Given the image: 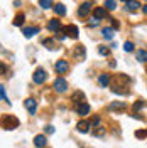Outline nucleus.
<instances>
[{"instance_id": "1", "label": "nucleus", "mask_w": 147, "mask_h": 148, "mask_svg": "<svg viewBox=\"0 0 147 148\" xmlns=\"http://www.w3.org/2000/svg\"><path fill=\"white\" fill-rule=\"evenodd\" d=\"M19 125H20V121L14 114H3L0 118V128H3V130H15Z\"/></svg>"}, {"instance_id": "2", "label": "nucleus", "mask_w": 147, "mask_h": 148, "mask_svg": "<svg viewBox=\"0 0 147 148\" xmlns=\"http://www.w3.org/2000/svg\"><path fill=\"white\" fill-rule=\"evenodd\" d=\"M53 88H54L56 92H64L66 89H68V81H66V79H63V77H58V79H54Z\"/></svg>"}, {"instance_id": "3", "label": "nucleus", "mask_w": 147, "mask_h": 148, "mask_svg": "<svg viewBox=\"0 0 147 148\" xmlns=\"http://www.w3.org/2000/svg\"><path fill=\"white\" fill-rule=\"evenodd\" d=\"M54 69L58 71V74H66L69 71V64H68V61H64V59H59V61L56 62Z\"/></svg>"}, {"instance_id": "4", "label": "nucleus", "mask_w": 147, "mask_h": 148, "mask_svg": "<svg viewBox=\"0 0 147 148\" xmlns=\"http://www.w3.org/2000/svg\"><path fill=\"white\" fill-rule=\"evenodd\" d=\"M46 71H44V69H41V67H39V69H36V73H34V76H32V79H34V83L36 84H42L44 83V81H46Z\"/></svg>"}, {"instance_id": "5", "label": "nucleus", "mask_w": 147, "mask_h": 148, "mask_svg": "<svg viewBox=\"0 0 147 148\" xmlns=\"http://www.w3.org/2000/svg\"><path fill=\"white\" fill-rule=\"evenodd\" d=\"M24 106H26V110H27L31 114H36V111H37V101H36V99H32V98L26 99Z\"/></svg>"}, {"instance_id": "6", "label": "nucleus", "mask_w": 147, "mask_h": 148, "mask_svg": "<svg viewBox=\"0 0 147 148\" xmlns=\"http://www.w3.org/2000/svg\"><path fill=\"white\" fill-rule=\"evenodd\" d=\"M90 10H92V2H85L81 7L78 9V15L80 17H86L90 14Z\"/></svg>"}, {"instance_id": "7", "label": "nucleus", "mask_w": 147, "mask_h": 148, "mask_svg": "<svg viewBox=\"0 0 147 148\" xmlns=\"http://www.w3.org/2000/svg\"><path fill=\"white\" fill-rule=\"evenodd\" d=\"M83 99H85V92L83 91H74L73 92V96H71V101H73V104H81Z\"/></svg>"}, {"instance_id": "8", "label": "nucleus", "mask_w": 147, "mask_h": 148, "mask_svg": "<svg viewBox=\"0 0 147 148\" xmlns=\"http://www.w3.org/2000/svg\"><path fill=\"white\" fill-rule=\"evenodd\" d=\"M47 29H49L51 32H59V30H61V22H59L58 18H53V20H49Z\"/></svg>"}, {"instance_id": "9", "label": "nucleus", "mask_w": 147, "mask_h": 148, "mask_svg": "<svg viewBox=\"0 0 147 148\" xmlns=\"http://www.w3.org/2000/svg\"><path fill=\"white\" fill-rule=\"evenodd\" d=\"M76 111H78V114H81V116H86V114L90 113V104L83 101L81 104H78V106H76Z\"/></svg>"}, {"instance_id": "10", "label": "nucleus", "mask_w": 147, "mask_h": 148, "mask_svg": "<svg viewBox=\"0 0 147 148\" xmlns=\"http://www.w3.org/2000/svg\"><path fill=\"white\" fill-rule=\"evenodd\" d=\"M64 32L71 37V39H78V34H80V32H78V27L73 25V24H71V25H68V27L64 29Z\"/></svg>"}, {"instance_id": "11", "label": "nucleus", "mask_w": 147, "mask_h": 148, "mask_svg": "<svg viewBox=\"0 0 147 148\" xmlns=\"http://www.w3.org/2000/svg\"><path fill=\"white\" fill-rule=\"evenodd\" d=\"M90 126H92V123H90V121L83 120V121H80V123H78V126H76V128H78V131H80V133H88Z\"/></svg>"}, {"instance_id": "12", "label": "nucleus", "mask_w": 147, "mask_h": 148, "mask_svg": "<svg viewBox=\"0 0 147 148\" xmlns=\"http://www.w3.org/2000/svg\"><path fill=\"white\" fill-rule=\"evenodd\" d=\"M139 7H140V2H139V0H129V2L125 3V9L129 10V12H135Z\"/></svg>"}, {"instance_id": "13", "label": "nucleus", "mask_w": 147, "mask_h": 148, "mask_svg": "<svg viewBox=\"0 0 147 148\" xmlns=\"http://www.w3.org/2000/svg\"><path fill=\"white\" fill-rule=\"evenodd\" d=\"M46 143H47V140L44 135H37L36 138H34V145H36L37 148H44L46 147Z\"/></svg>"}, {"instance_id": "14", "label": "nucleus", "mask_w": 147, "mask_h": 148, "mask_svg": "<svg viewBox=\"0 0 147 148\" xmlns=\"http://www.w3.org/2000/svg\"><path fill=\"white\" fill-rule=\"evenodd\" d=\"M93 17L98 18V20H100V18H105L107 17V9H105V7H96L95 12H93Z\"/></svg>"}, {"instance_id": "15", "label": "nucleus", "mask_w": 147, "mask_h": 148, "mask_svg": "<svg viewBox=\"0 0 147 148\" xmlns=\"http://www.w3.org/2000/svg\"><path fill=\"white\" fill-rule=\"evenodd\" d=\"M36 34H39V27L37 25H32V27H26L24 29V36L27 37H32V36H36Z\"/></svg>"}, {"instance_id": "16", "label": "nucleus", "mask_w": 147, "mask_h": 148, "mask_svg": "<svg viewBox=\"0 0 147 148\" xmlns=\"http://www.w3.org/2000/svg\"><path fill=\"white\" fill-rule=\"evenodd\" d=\"M85 54H86L85 46H76V49H74V57H76V59H83Z\"/></svg>"}, {"instance_id": "17", "label": "nucleus", "mask_w": 147, "mask_h": 148, "mask_svg": "<svg viewBox=\"0 0 147 148\" xmlns=\"http://www.w3.org/2000/svg\"><path fill=\"white\" fill-rule=\"evenodd\" d=\"M113 34H115V29L113 27H105L101 30V36L105 39H113Z\"/></svg>"}, {"instance_id": "18", "label": "nucleus", "mask_w": 147, "mask_h": 148, "mask_svg": "<svg viewBox=\"0 0 147 148\" xmlns=\"http://www.w3.org/2000/svg\"><path fill=\"white\" fill-rule=\"evenodd\" d=\"M24 18H26V15H24L22 12H19L17 15L14 17V25H17V27H20V25L24 24Z\"/></svg>"}, {"instance_id": "19", "label": "nucleus", "mask_w": 147, "mask_h": 148, "mask_svg": "<svg viewBox=\"0 0 147 148\" xmlns=\"http://www.w3.org/2000/svg\"><path fill=\"white\" fill-rule=\"evenodd\" d=\"M125 108V103L123 101H115V103H112V104H108V110L113 111V110H123Z\"/></svg>"}, {"instance_id": "20", "label": "nucleus", "mask_w": 147, "mask_h": 148, "mask_svg": "<svg viewBox=\"0 0 147 148\" xmlns=\"http://www.w3.org/2000/svg\"><path fill=\"white\" fill-rule=\"evenodd\" d=\"M98 81L103 88H108V83H110V76L108 74H100V77H98Z\"/></svg>"}, {"instance_id": "21", "label": "nucleus", "mask_w": 147, "mask_h": 148, "mask_svg": "<svg viewBox=\"0 0 147 148\" xmlns=\"http://www.w3.org/2000/svg\"><path fill=\"white\" fill-rule=\"evenodd\" d=\"M137 61L139 62H147V52L146 51H137Z\"/></svg>"}, {"instance_id": "22", "label": "nucleus", "mask_w": 147, "mask_h": 148, "mask_svg": "<svg viewBox=\"0 0 147 148\" xmlns=\"http://www.w3.org/2000/svg\"><path fill=\"white\" fill-rule=\"evenodd\" d=\"M54 12L58 14V15H64V14H66L64 5H63V3H56V5H54Z\"/></svg>"}, {"instance_id": "23", "label": "nucleus", "mask_w": 147, "mask_h": 148, "mask_svg": "<svg viewBox=\"0 0 147 148\" xmlns=\"http://www.w3.org/2000/svg\"><path fill=\"white\" fill-rule=\"evenodd\" d=\"M105 9L107 10H115L117 9V2H115V0H107V2H105Z\"/></svg>"}, {"instance_id": "24", "label": "nucleus", "mask_w": 147, "mask_h": 148, "mask_svg": "<svg viewBox=\"0 0 147 148\" xmlns=\"http://www.w3.org/2000/svg\"><path fill=\"white\" fill-rule=\"evenodd\" d=\"M42 44H44L47 49H51V51L56 49V44H54V40H53V39H44V40H42Z\"/></svg>"}, {"instance_id": "25", "label": "nucleus", "mask_w": 147, "mask_h": 148, "mask_svg": "<svg viewBox=\"0 0 147 148\" xmlns=\"http://www.w3.org/2000/svg\"><path fill=\"white\" fill-rule=\"evenodd\" d=\"M39 5L42 9H51L53 7V0H39Z\"/></svg>"}, {"instance_id": "26", "label": "nucleus", "mask_w": 147, "mask_h": 148, "mask_svg": "<svg viewBox=\"0 0 147 148\" xmlns=\"http://www.w3.org/2000/svg\"><path fill=\"white\" fill-rule=\"evenodd\" d=\"M0 101H7V103H10V101H9V98H7V94H5V88H3V86H0Z\"/></svg>"}, {"instance_id": "27", "label": "nucleus", "mask_w": 147, "mask_h": 148, "mask_svg": "<svg viewBox=\"0 0 147 148\" xmlns=\"http://www.w3.org/2000/svg\"><path fill=\"white\" fill-rule=\"evenodd\" d=\"M0 74H2V76H7V74H9V66L3 64V62H0Z\"/></svg>"}, {"instance_id": "28", "label": "nucleus", "mask_w": 147, "mask_h": 148, "mask_svg": "<svg viewBox=\"0 0 147 148\" xmlns=\"http://www.w3.org/2000/svg\"><path fill=\"white\" fill-rule=\"evenodd\" d=\"M123 51H125V52H132V51H134V44H132L130 40H127V42L123 44Z\"/></svg>"}, {"instance_id": "29", "label": "nucleus", "mask_w": 147, "mask_h": 148, "mask_svg": "<svg viewBox=\"0 0 147 148\" xmlns=\"http://www.w3.org/2000/svg\"><path fill=\"white\" fill-rule=\"evenodd\" d=\"M93 135H95V136H103V135H105V128H103V126H98V128L93 131Z\"/></svg>"}, {"instance_id": "30", "label": "nucleus", "mask_w": 147, "mask_h": 148, "mask_svg": "<svg viewBox=\"0 0 147 148\" xmlns=\"http://www.w3.org/2000/svg\"><path fill=\"white\" fill-rule=\"evenodd\" d=\"M98 52H100L101 56H108V54H110V49H108V47H105V46H100V47H98Z\"/></svg>"}, {"instance_id": "31", "label": "nucleus", "mask_w": 147, "mask_h": 148, "mask_svg": "<svg viewBox=\"0 0 147 148\" xmlns=\"http://www.w3.org/2000/svg\"><path fill=\"white\" fill-rule=\"evenodd\" d=\"M135 136H137V138H146L147 130H139V131H135Z\"/></svg>"}, {"instance_id": "32", "label": "nucleus", "mask_w": 147, "mask_h": 148, "mask_svg": "<svg viewBox=\"0 0 147 148\" xmlns=\"http://www.w3.org/2000/svg\"><path fill=\"white\" fill-rule=\"evenodd\" d=\"M142 106H144V103H142V101H137L135 104H134V111H139Z\"/></svg>"}, {"instance_id": "33", "label": "nucleus", "mask_w": 147, "mask_h": 148, "mask_svg": "<svg viewBox=\"0 0 147 148\" xmlns=\"http://www.w3.org/2000/svg\"><path fill=\"white\" fill-rule=\"evenodd\" d=\"M108 20H112V25H113V29H119L120 24L117 22V18H108Z\"/></svg>"}, {"instance_id": "34", "label": "nucleus", "mask_w": 147, "mask_h": 148, "mask_svg": "<svg viewBox=\"0 0 147 148\" xmlns=\"http://www.w3.org/2000/svg\"><path fill=\"white\" fill-rule=\"evenodd\" d=\"M90 123H92V125H98V123H100V116H93Z\"/></svg>"}, {"instance_id": "35", "label": "nucleus", "mask_w": 147, "mask_h": 148, "mask_svg": "<svg viewBox=\"0 0 147 148\" xmlns=\"http://www.w3.org/2000/svg\"><path fill=\"white\" fill-rule=\"evenodd\" d=\"M98 24H100V20H98V18H95V17L90 20V25H92V27H93V25H98Z\"/></svg>"}, {"instance_id": "36", "label": "nucleus", "mask_w": 147, "mask_h": 148, "mask_svg": "<svg viewBox=\"0 0 147 148\" xmlns=\"http://www.w3.org/2000/svg\"><path fill=\"white\" fill-rule=\"evenodd\" d=\"M53 131H54V126L47 125V126H46V133H53Z\"/></svg>"}, {"instance_id": "37", "label": "nucleus", "mask_w": 147, "mask_h": 148, "mask_svg": "<svg viewBox=\"0 0 147 148\" xmlns=\"http://www.w3.org/2000/svg\"><path fill=\"white\" fill-rule=\"evenodd\" d=\"M142 12H144V14L147 15V5H144V7H142Z\"/></svg>"}, {"instance_id": "38", "label": "nucleus", "mask_w": 147, "mask_h": 148, "mask_svg": "<svg viewBox=\"0 0 147 148\" xmlns=\"http://www.w3.org/2000/svg\"><path fill=\"white\" fill-rule=\"evenodd\" d=\"M122 2H125V3H127V2H129V0H122Z\"/></svg>"}]
</instances>
